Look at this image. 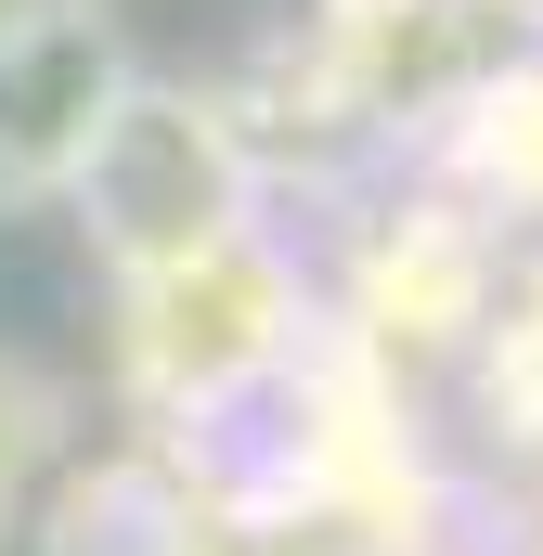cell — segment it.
Listing matches in <instances>:
<instances>
[{
	"label": "cell",
	"mask_w": 543,
	"mask_h": 556,
	"mask_svg": "<svg viewBox=\"0 0 543 556\" xmlns=\"http://www.w3.org/2000/svg\"><path fill=\"white\" fill-rule=\"evenodd\" d=\"M130 104V52L91 0H52L39 26L0 39V207H52L78 194L104 117Z\"/></svg>",
	"instance_id": "obj_2"
},
{
	"label": "cell",
	"mask_w": 543,
	"mask_h": 556,
	"mask_svg": "<svg viewBox=\"0 0 543 556\" xmlns=\"http://www.w3.org/2000/svg\"><path fill=\"white\" fill-rule=\"evenodd\" d=\"M39 13H52V0H0V39H13V26H39Z\"/></svg>",
	"instance_id": "obj_4"
},
{
	"label": "cell",
	"mask_w": 543,
	"mask_h": 556,
	"mask_svg": "<svg viewBox=\"0 0 543 556\" xmlns=\"http://www.w3.org/2000/svg\"><path fill=\"white\" fill-rule=\"evenodd\" d=\"M65 453V389L39 376V363H13L0 350V531L26 518V492H39V466Z\"/></svg>",
	"instance_id": "obj_3"
},
{
	"label": "cell",
	"mask_w": 543,
	"mask_h": 556,
	"mask_svg": "<svg viewBox=\"0 0 543 556\" xmlns=\"http://www.w3.org/2000/svg\"><path fill=\"white\" fill-rule=\"evenodd\" d=\"M78 220H91V247H104L130 285H168V273H207V260L247 247L260 168H247V142L220 130L194 91L130 78V104L104 117L91 168H78Z\"/></svg>",
	"instance_id": "obj_1"
}]
</instances>
